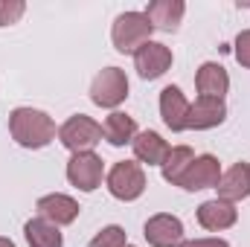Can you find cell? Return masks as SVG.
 Returning <instances> with one entry per match:
<instances>
[{
	"instance_id": "6da1fadb",
	"label": "cell",
	"mask_w": 250,
	"mask_h": 247,
	"mask_svg": "<svg viewBox=\"0 0 250 247\" xmlns=\"http://www.w3.org/2000/svg\"><path fill=\"white\" fill-rule=\"evenodd\" d=\"M12 140L23 148H44L56 140V123L35 108H15L9 114Z\"/></svg>"
},
{
	"instance_id": "7a4b0ae2",
	"label": "cell",
	"mask_w": 250,
	"mask_h": 247,
	"mask_svg": "<svg viewBox=\"0 0 250 247\" xmlns=\"http://www.w3.org/2000/svg\"><path fill=\"white\" fill-rule=\"evenodd\" d=\"M151 21L146 18V12H123L117 21H114V29H111V41L120 53H137L143 44L151 41Z\"/></svg>"
},
{
	"instance_id": "3957f363",
	"label": "cell",
	"mask_w": 250,
	"mask_h": 247,
	"mask_svg": "<svg viewBox=\"0 0 250 247\" xmlns=\"http://www.w3.org/2000/svg\"><path fill=\"white\" fill-rule=\"evenodd\" d=\"M59 140H62L64 148H70L73 154L79 151H90L96 143H102V125L84 114H76L70 117L67 123L59 128Z\"/></svg>"
},
{
	"instance_id": "277c9868",
	"label": "cell",
	"mask_w": 250,
	"mask_h": 247,
	"mask_svg": "<svg viewBox=\"0 0 250 247\" xmlns=\"http://www.w3.org/2000/svg\"><path fill=\"white\" fill-rule=\"evenodd\" d=\"M108 192L117 201H137L146 192V172L134 160H120L108 172Z\"/></svg>"
},
{
	"instance_id": "5b68a950",
	"label": "cell",
	"mask_w": 250,
	"mask_h": 247,
	"mask_svg": "<svg viewBox=\"0 0 250 247\" xmlns=\"http://www.w3.org/2000/svg\"><path fill=\"white\" fill-rule=\"evenodd\" d=\"M128 96V79L125 70L120 67H105L102 73H96L93 84H90V99L99 108H117L123 105Z\"/></svg>"
},
{
	"instance_id": "8992f818",
	"label": "cell",
	"mask_w": 250,
	"mask_h": 247,
	"mask_svg": "<svg viewBox=\"0 0 250 247\" xmlns=\"http://www.w3.org/2000/svg\"><path fill=\"white\" fill-rule=\"evenodd\" d=\"M67 181L82 192H93L102 184V157L93 154V151L73 154L70 163H67Z\"/></svg>"
},
{
	"instance_id": "52a82bcc",
	"label": "cell",
	"mask_w": 250,
	"mask_h": 247,
	"mask_svg": "<svg viewBox=\"0 0 250 247\" xmlns=\"http://www.w3.org/2000/svg\"><path fill=\"white\" fill-rule=\"evenodd\" d=\"M143 236L151 247H181L184 245V224H181L178 215L157 212L146 221Z\"/></svg>"
},
{
	"instance_id": "ba28073f",
	"label": "cell",
	"mask_w": 250,
	"mask_h": 247,
	"mask_svg": "<svg viewBox=\"0 0 250 247\" xmlns=\"http://www.w3.org/2000/svg\"><path fill=\"white\" fill-rule=\"evenodd\" d=\"M134 67L143 79H160L169 67H172V50L166 44H157V41H148L143 44L137 53H134Z\"/></svg>"
},
{
	"instance_id": "9c48e42d",
	"label": "cell",
	"mask_w": 250,
	"mask_h": 247,
	"mask_svg": "<svg viewBox=\"0 0 250 247\" xmlns=\"http://www.w3.org/2000/svg\"><path fill=\"white\" fill-rule=\"evenodd\" d=\"M218 181H221L218 160L212 154H201V157H195L189 163V169L184 172V178H181L178 186H184L187 192H198V189H215Z\"/></svg>"
},
{
	"instance_id": "30bf717a",
	"label": "cell",
	"mask_w": 250,
	"mask_h": 247,
	"mask_svg": "<svg viewBox=\"0 0 250 247\" xmlns=\"http://www.w3.org/2000/svg\"><path fill=\"white\" fill-rule=\"evenodd\" d=\"M160 117H163L166 128H172V131H187L189 128V102L181 87L169 84L160 90Z\"/></svg>"
},
{
	"instance_id": "8fae6325",
	"label": "cell",
	"mask_w": 250,
	"mask_h": 247,
	"mask_svg": "<svg viewBox=\"0 0 250 247\" xmlns=\"http://www.w3.org/2000/svg\"><path fill=\"white\" fill-rule=\"evenodd\" d=\"M239 218V209L230 204V201H221V198H212V201H204L198 206V224L209 233H221L227 227H233Z\"/></svg>"
},
{
	"instance_id": "7c38bea8",
	"label": "cell",
	"mask_w": 250,
	"mask_h": 247,
	"mask_svg": "<svg viewBox=\"0 0 250 247\" xmlns=\"http://www.w3.org/2000/svg\"><path fill=\"white\" fill-rule=\"evenodd\" d=\"M35 209H38L41 218H47V221L56 224V227L73 224V221L79 218V204H76L70 195H59V192H56V195H44V198H38Z\"/></svg>"
},
{
	"instance_id": "4fadbf2b",
	"label": "cell",
	"mask_w": 250,
	"mask_h": 247,
	"mask_svg": "<svg viewBox=\"0 0 250 247\" xmlns=\"http://www.w3.org/2000/svg\"><path fill=\"white\" fill-rule=\"evenodd\" d=\"M195 87L201 96H209V99H224V93L230 90V76L221 64L215 62H204L195 73Z\"/></svg>"
},
{
	"instance_id": "5bb4252c",
	"label": "cell",
	"mask_w": 250,
	"mask_h": 247,
	"mask_svg": "<svg viewBox=\"0 0 250 247\" xmlns=\"http://www.w3.org/2000/svg\"><path fill=\"white\" fill-rule=\"evenodd\" d=\"M227 120V105L224 99H209V96H198L195 105H189V128L195 131H207L215 128Z\"/></svg>"
},
{
	"instance_id": "9a60e30c",
	"label": "cell",
	"mask_w": 250,
	"mask_h": 247,
	"mask_svg": "<svg viewBox=\"0 0 250 247\" xmlns=\"http://www.w3.org/2000/svg\"><path fill=\"white\" fill-rule=\"evenodd\" d=\"M215 189H218V198H221V201H230V204L245 201L250 195V166L248 163L230 166V169L221 175V181H218Z\"/></svg>"
},
{
	"instance_id": "2e32d148",
	"label": "cell",
	"mask_w": 250,
	"mask_h": 247,
	"mask_svg": "<svg viewBox=\"0 0 250 247\" xmlns=\"http://www.w3.org/2000/svg\"><path fill=\"white\" fill-rule=\"evenodd\" d=\"M131 148H134V157L140 163H148V166H163L169 157V145L157 131H140L134 137Z\"/></svg>"
},
{
	"instance_id": "e0dca14e",
	"label": "cell",
	"mask_w": 250,
	"mask_h": 247,
	"mask_svg": "<svg viewBox=\"0 0 250 247\" xmlns=\"http://www.w3.org/2000/svg\"><path fill=\"white\" fill-rule=\"evenodd\" d=\"M184 12H187V3L184 0H151L148 9H146V18L151 21L154 29H178L181 21H184Z\"/></svg>"
},
{
	"instance_id": "ac0fdd59",
	"label": "cell",
	"mask_w": 250,
	"mask_h": 247,
	"mask_svg": "<svg viewBox=\"0 0 250 247\" xmlns=\"http://www.w3.org/2000/svg\"><path fill=\"white\" fill-rule=\"evenodd\" d=\"M23 236H26V242L29 247H62V233H59V227L56 224H50L47 218H32V221H26V227H23Z\"/></svg>"
},
{
	"instance_id": "d6986e66",
	"label": "cell",
	"mask_w": 250,
	"mask_h": 247,
	"mask_svg": "<svg viewBox=\"0 0 250 247\" xmlns=\"http://www.w3.org/2000/svg\"><path fill=\"white\" fill-rule=\"evenodd\" d=\"M102 137L111 143V145H125V143H134V137H137V123L128 117V114H120V111H114L105 125H102Z\"/></svg>"
},
{
	"instance_id": "ffe728a7",
	"label": "cell",
	"mask_w": 250,
	"mask_h": 247,
	"mask_svg": "<svg viewBox=\"0 0 250 247\" xmlns=\"http://www.w3.org/2000/svg\"><path fill=\"white\" fill-rule=\"evenodd\" d=\"M192 160H195V151H192L189 145H175V148H169V157H166V163L160 166V169H163V181L172 184V186H178Z\"/></svg>"
},
{
	"instance_id": "44dd1931",
	"label": "cell",
	"mask_w": 250,
	"mask_h": 247,
	"mask_svg": "<svg viewBox=\"0 0 250 247\" xmlns=\"http://www.w3.org/2000/svg\"><path fill=\"white\" fill-rule=\"evenodd\" d=\"M125 230L111 224V227H102L93 239H90V247H125Z\"/></svg>"
},
{
	"instance_id": "7402d4cb",
	"label": "cell",
	"mask_w": 250,
	"mask_h": 247,
	"mask_svg": "<svg viewBox=\"0 0 250 247\" xmlns=\"http://www.w3.org/2000/svg\"><path fill=\"white\" fill-rule=\"evenodd\" d=\"M23 12H26V3L23 0H0V26L18 23Z\"/></svg>"
},
{
	"instance_id": "603a6c76",
	"label": "cell",
	"mask_w": 250,
	"mask_h": 247,
	"mask_svg": "<svg viewBox=\"0 0 250 247\" xmlns=\"http://www.w3.org/2000/svg\"><path fill=\"white\" fill-rule=\"evenodd\" d=\"M236 62L250 70V29L239 32V38H236Z\"/></svg>"
},
{
	"instance_id": "cb8c5ba5",
	"label": "cell",
	"mask_w": 250,
	"mask_h": 247,
	"mask_svg": "<svg viewBox=\"0 0 250 247\" xmlns=\"http://www.w3.org/2000/svg\"><path fill=\"white\" fill-rule=\"evenodd\" d=\"M181 247H230L224 239H192V242H184Z\"/></svg>"
},
{
	"instance_id": "d4e9b609",
	"label": "cell",
	"mask_w": 250,
	"mask_h": 247,
	"mask_svg": "<svg viewBox=\"0 0 250 247\" xmlns=\"http://www.w3.org/2000/svg\"><path fill=\"white\" fill-rule=\"evenodd\" d=\"M0 247H15V245H12L9 239H3V236H0Z\"/></svg>"
},
{
	"instance_id": "484cf974",
	"label": "cell",
	"mask_w": 250,
	"mask_h": 247,
	"mask_svg": "<svg viewBox=\"0 0 250 247\" xmlns=\"http://www.w3.org/2000/svg\"><path fill=\"white\" fill-rule=\"evenodd\" d=\"M125 247H134V245H125Z\"/></svg>"
}]
</instances>
